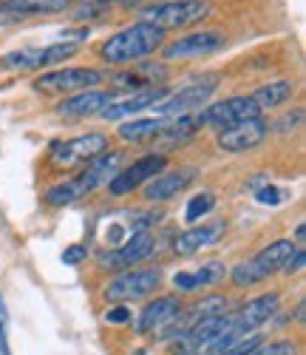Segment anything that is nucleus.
Listing matches in <instances>:
<instances>
[{"mask_svg":"<svg viewBox=\"0 0 306 355\" xmlns=\"http://www.w3.org/2000/svg\"><path fill=\"white\" fill-rule=\"evenodd\" d=\"M227 233V222L216 219V222H204V225H193L190 230L179 233L173 239V253L176 256H193L201 248H213L222 242V236Z\"/></svg>","mask_w":306,"mask_h":355,"instance_id":"obj_15","label":"nucleus"},{"mask_svg":"<svg viewBox=\"0 0 306 355\" xmlns=\"http://www.w3.org/2000/svg\"><path fill=\"white\" fill-rule=\"evenodd\" d=\"M300 120H303V111L298 108L295 114H287L284 120H278V123H275V131H292L295 125H300Z\"/></svg>","mask_w":306,"mask_h":355,"instance_id":"obj_34","label":"nucleus"},{"mask_svg":"<svg viewBox=\"0 0 306 355\" xmlns=\"http://www.w3.org/2000/svg\"><path fill=\"white\" fill-rule=\"evenodd\" d=\"M26 15H20V12H15V9H9V6H3L0 3V26H15V23H20Z\"/></svg>","mask_w":306,"mask_h":355,"instance_id":"obj_35","label":"nucleus"},{"mask_svg":"<svg viewBox=\"0 0 306 355\" xmlns=\"http://www.w3.org/2000/svg\"><path fill=\"white\" fill-rule=\"evenodd\" d=\"M165 125V116H153V120H128L116 128V137L122 142H147V139H156L159 131Z\"/></svg>","mask_w":306,"mask_h":355,"instance_id":"obj_22","label":"nucleus"},{"mask_svg":"<svg viewBox=\"0 0 306 355\" xmlns=\"http://www.w3.org/2000/svg\"><path fill=\"white\" fill-rule=\"evenodd\" d=\"M253 355H300V344L292 338H275V341L261 344Z\"/></svg>","mask_w":306,"mask_h":355,"instance_id":"obj_27","label":"nucleus"},{"mask_svg":"<svg viewBox=\"0 0 306 355\" xmlns=\"http://www.w3.org/2000/svg\"><path fill=\"white\" fill-rule=\"evenodd\" d=\"M278 307H281V295L278 293H264V295H258V299H250L247 304H241L235 315H230L233 327L241 330V333H253L278 313Z\"/></svg>","mask_w":306,"mask_h":355,"instance_id":"obj_16","label":"nucleus"},{"mask_svg":"<svg viewBox=\"0 0 306 355\" xmlns=\"http://www.w3.org/2000/svg\"><path fill=\"white\" fill-rule=\"evenodd\" d=\"M168 85H156V88H142V92H134L131 97H125L122 103H111L108 108H102V120H122V116L139 114L145 108H153L156 103H162L168 97Z\"/></svg>","mask_w":306,"mask_h":355,"instance_id":"obj_18","label":"nucleus"},{"mask_svg":"<svg viewBox=\"0 0 306 355\" xmlns=\"http://www.w3.org/2000/svg\"><path fill=\"white\" fill-rule=\"evenodd\" d=\"M227 264L224 261H204L199 270H193V276H196V282H199V287H216V284H222L224 279H227Z\"/></svg>","mask_w":306,"mask_h":355,"instance_id":"obj_26","label":"nucleus"},{"mask_svg":"<svg viewBox=\"0 0 306 355\" xmlns=\"http://www.w3.org/2000/svg\"><path fill=\"white\" fill-rule=\"evenodd\" d=\"M165 43V32H159L156 26H150L145 20L122 28L114 37H108L102 46H100V60L105 66H134L139 63L142 57L147 54H156Z\"/></svg>","mask_w":306,"mask_h":355,"instance_id":"obj_1","label":"nucleus"},{"mask_svg":"<svg viewBox=\"0 0 306 355\" xmlns=\"http://www.w3.org/2000/svg\"><path fill=\"white\" fill-rule=\"evenodd\" d=\"M295 94V83L292 80H272V83H264L258 85L255 92L250 94V100L264 111H272V108H281L287 100H292Z\"/></svg>","mask_w":306,"mask_h":355,"instance_id":"obj_20","label":"nucleus"},{"mask_svg":"<svg viewBox=\"0 0 306 355\" xmlns=\"http://www.w3.org/2000/svg\"><path fill=\"white\" fill-rule=\"evenodd\" d=\"M150 253H153V236H150V230H134L119 248L100 253L97 264H100V270L122 273V270H134V264L145 261Z\"/></svg>","mask_w":306,"mask_h":355,"instance_id":"obj_8","label":"nucleus"},{"mask_svg":"<svg viewBox=\"0 0 306 355\" xmlns=\"http://www.w3.org/2000/svg\"><path fill=\"white\" fill-rule=\"evenodd\" d=\"M303 264H306V253H303V248H295V253L289 256V261H287V268H284V273H300L303 270Z\"/></svg>","mask_w":306,"mask_h":355,"instance_id":"obj_33","label":"nucleus"},{"mask_svg":"<svg viewBox=\"0 0 306 355\" xmlns=\"http://www.w3.org/2000/svg\"><path fill=\"white\" fill-rule=\"evenodd\" d=\"M303 233H306V227H303V222L295 227V248H303Z\"/></svg>","mask_w":306,"mask_h":355,"instance_id":"obj_36","label":"nucleus"},{"mask_svg":"<svg viewBox=\"0 0 306 355\" xmlns=\"http://www.w3.org/2000/svg\"><path fill=\"white\" fill-rule=\"evenodd\" d=\"M222 46H224L222 32H190L162 46V57L165 60H190V57H207L213 51H219Z\"/></svg>","mask_w":306,"mask_h":355,"instance_id":"obj_13","label":"nucleus"},{"mask_svg":"<svg viewBox=\"0 0 306 355\" xmlns=\"http://www.w3.org/2000/svg\"><path fill=\"white\" fill-rule=\"evenodd\" d=\"M219 88L216 77H204V80H196L185 88H179V92L168 94L162 103L153 105V111H156L159 116H165V120H170V116H181V114H196L201 105H207V100L213 97V92Z\"/></svg>","mask_w":306,"mask_h":355,"instance_id":"obj_7","label":"nucleus"},{"mask_svg":"<svg viewBox=\"0 0 306 355\" xmlns=\"http://www.w3.org/2000/svg\"><path fill=\"white\" fill-rule=\"evenodd\" d=\"M131 310L125 307V304H114V307H108V313H105V321L108 324H128L131 321Z\"/></svg>","mask_w":306,"mask_h":355,"instance_id":"obj_32","label":"nucleus"},{"mask_svg":"<svg viewBox=\"0 0 306 355\" xmlns=\"http://www.w3.org/2000/svg\"><path fill=\"white\" fill-rule=\"evenodd\" d=\"M210 15H213L210 0H168V3L142 9V20L156 26L159 32H168V28H190Z\"/></svg>","mask_w":306,"mask_h":355,"instance_id":"obj_3","label":"nucleus"},{"mask_svg":"<svg viewBox=\"0 0 306 355\" xmlns=\"http://www.w3.org/2000/svg\"><path fill=\"white\" fill-rule=\"evenodd\" d=\"M165 168H168V157L165 154H145L136 162H131L128 168L116 171L111 176V182H108V191H111V196H128L139 185L150 182L153 176H159Z\"/></svg>","mask_w":306,"mask_h":355,"instance_id":"obj_9","label":"nucleus"},{"mask_svg":"<svg viewBox=\"0 0 306 355\" xmlns=\"http://www.w3.org/2000/svg\"><path fill=\"white\" fill-rule=\"evenodd\" d=\"M97 83H105V74L100 69H88V66H77V69H57V71H46L40 77H35V92L37 94H77L85 88H94Z\"/></svg>","mask_w":306,"mask_h":355,"instance_id":"obj_6","label":"nucleus"},{"mask_svg":"<svg viewBox=\"0 0 306 355\" xmlns=\"http://www.w3.org/2000/svg\"><path fill=\"white\" fill-rule=\"evenodd\" d=\"M3 6L20 15H57L71 9V0H3Z\"/></svg>","mask_w":306,"mask_h":355,"instance_id":"obj_23","label":"nucleus"},{"mask_svg":"<svg viewBox=\"0 0 306 355\" xmlns=\"http://www.w3.org/2000/svg\"><path fill=\"white\" fill-rule=\"evenodd\" d=\"M213 208H216V196H213L210 191H201V193H196V196H190V202H188V208H185V222H190V225H199Z\"/></svg>","mask_w":306,"mask_h":355,"instance_id":"obj_24","label":"nucleus"},{"mask_svg":"<svg viewBox=\"0 0 306 355\" xmlns=\"http://www.w3.org/2000/svg\"><path fill=\"white\" fill-rule=\"evenodd\" d=\"M116 92H100V88H85V92H77L71 97H66L57 105V114L66 116V120H85V116H97L102 114V108H108L114 103Z\"/></svg>","mask_w":306,"mask_h":355,"instance_id":"obj_14","label":"nucleus"},{"mask_svg":"<svg viewBox=\"0 0 306 355\" xmlns=\"http://www.w3.org/2000/svg\"><path fill=\"white\" fill-rule=\"evenodd\" d=\"M119 159H122V151H114V154L105 151V154H100L97 159H91L88 165H82L77 176H71V180L48 188L46 196H43L46 205H51V208H66V205L88 196L91 191H97L100 185H108L111 176L119 168Z\"/></svg>","mask_w":306,"mask_h":355,"instance_id":"obj_2","label":"nucleus"},{"mask_svg":"<svg viewBox=\"0 0 306 355\" xmlns=\"http://www.w3.org/2000/svg\"><path fill=\"white\" fill-rule=\"evenodd\" d=\"M108 148H111V139H108L102 131H88V134H80V137H74V139H66V142L51 145V162H54L60 171L82 168V165H88L91 159H97L100 154H105Z\"/></svg>","mask_w":306,"mask_h":355,"instance_id":"obj_5","label":"nucleus"},{"mask_svg":"<svg viewBox=\"0 0 306 355\" xmlns=\"http://www.w3.org/2000/svg\"><path fill=\"white\" fill-rule=\"evenodd\" d=\"M6 327H9V313H6V304H3V295H0V355H12Z\"/></svg>","mask_w":306,"mask_h":355,"instance_id":"obj_30","label":"nucleus"},{"mask_svg":"<svg viewBox=\"0 0 306 355\" xmlns=\"http://www.w3.org/2000/svg\"><path fill=\"white\" fill-rule=\"evenodd\" d=\"M292 253H295V245H292L289 239H275V242H269L253 261L258 264V268L267 273V279H269L272 273H278V270L287 268V261H289Z\"/></svg>","mask_w":306,"mask_h":355,"instance_id":"obj_21","label":"nucleus"},{"mask_svg":"<svg viewBox=\"0 0 306 355\" xmlns=\"http://www.w3.org/2000/svg\"><path fill=\"white\" fill-rule=\"evenodd\" d=\"M168 74H170V71H168L165 63H147V60H139V63H134V69L114 74L111 83H114V92H119V88H128V92H142V88L165 85Z\"/></svg>","mask_w":306,"mask_h":355,"instance_id":"obj_17","label":"nucleus"},{"mask_svg":"<svg viewBox=\"0 0 306 355\" xmlns=\"http://www.w3.org/2000/svg\"><path fill=\"white\" fill-rule=\"evenodd\" d=\"M255 199L261 202V205H281V202H287L289 199V191H284V188H275V185H261L258 191H255Z\"/></svg>","mask_w":306,"mask_h":355,"instance_id":"obj_28","label":"nucleus"},{"mask_svg":"<svg viewBox=\"0 0 306 355\" xmlns=\"http://www.w3.org/2000/svg\"><path fill=\"white\" fill-rule=\"evenodd\" d=\"M181 310H185V302H181L179 293H168V295H156V299H150L142 307L139 321H136L139 336H159V333H165L170 324L179 318Z\"/></svg>","mask_w":306,"mask_h":355,"instance_id":"obj_11","label":"nucleus"},{"mask_svg":"<svg viewBox=\"0 0 306 355\" xmlns=\"http://www.w3.org/2000/svg\"><path fill=\"white\" fill-rule=\"evenodd\" d=\"M255 116H261V108L250 100V94H244V97H227L222 103L207 105L204 111H199V123L222 131V128L244 123V120H255Z\"/></svg>","mask_w":306,"mask_h":355,"instance_id":"obj_10","label":"nucleus"},{"mask_svg":"<svg viewBox=\"0 0 306 355\" xmlns=\"http://www.w3.org/2000/svg\"><path fill=\"white\" fill-rule=\"evenodd\" d=\"M230 279H233V284L235 287H253V284H258V282H264L267 279V273L258 268V264L250 259V261H241V264H235V268L227 273Z\"/></svg>","mask_w":306,"mask_h":355,"instance_id":"obj_25","label":"nucleus"},{"mask_svg":"<svg viewBox=\"0 0 306 355\" xmlns=\"http://www.w3.org/2000/svg\"><path fill=\"white\" fill-rule=\"evenodd\" d=\"M88 259V248L85 245H71L63 250V264H71V268H77V264H82Z\"/></svg>","mask_w":306,"mask_h":355,"instance_id":"obj_31","label":"nucleus"},{"mask_svg":"<svg viewBox=\"0 0 306 355\" xmlns=\"http://www.w3.org/2000/svg\"><path fill=\"white\" fill-rule=\"evenodd\" d=\"M269 137V123H264L261 116L255 120H244L235 125H227L219 131V148L224 154H247L253 148H258Z\"/></svg>","mask_w":306,"mask_h":355,"instance_id":"obj_12","label":"nucleus"},{"mask_svg":"<svg viewBox=\"0 0 306 355\" xmlns=\"http://www.w3.org/2000/svg\"><path fill=\"white\" fill-rule=\"evenodd\" d=\"M193 171L181 168V171H162L159 176H153L150 182H145V199L147 202H168L179 196L190 182H193Z\"/></svg>","mask_w":306,"mask_h":355,"instance_id":"obj_19","label":"nucleus"},{"mask_svg":"<svg viewBox=\"0 0 306 355\" xmlns=\"http://www.w3.org/2000/svg\"><path fill=\"white\" fill-rule=\"evenodd\" d=\"M162 284V270L159 268H136V270H122L116 279H111L102 290L105 302L125 304V302H142L150 293H156Z\"/></svg>","mask_w":306,"mask_h":355,"instance_id":"obj_4","label":"nucleus"},{"mask_svg":"<svg viewBox=\"0 0 306 355\" xmlns=\"http://www.w3.org/2000/svg\"><path fill=\"white\" fill-rule=\"evenodd\" d=\"M173 287H176L179 293H199V290H201L199 282H196V276H193V270H179V273L173 276Z\"/></svg>","mask_w":306,"mask_h":355,"instance_id":"obj_29","label":"nucleus"},{"mask_svg":"<svg viewBox=\"0 0 306 355\" xmlns=\"http://www.w3.org/2000/svg\"><path fill=\"white\" fill-rule=\"evenodd\" d=\"M136 355H147V352H136Z\"/></svg>","mask_w":306,"mask_h":355,"instance_id":"obj_37","label":"nucleus"}]
</instances>
